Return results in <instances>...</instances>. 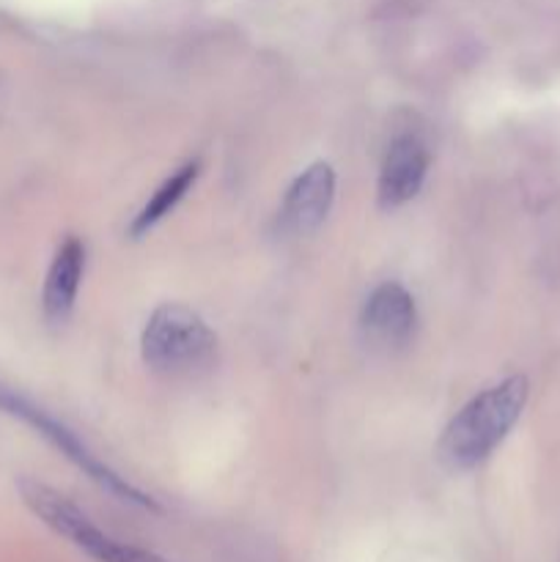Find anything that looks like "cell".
<instances>
[{
  "label": "cell",
  "instance_id": "cell-1",
  "mask_svg": "<svg viewBox=\"0 0 560 562\" xmlns=\"http://www.w3.org/2000/svg\"><path fill=\"white\" fill-rule=\"evenodd\" d=\"M525 404V376H508L478 393L443 431L437 448L439 461L453 472H467L483 464L516 426Z\"/></svg>",
  "mask_w": 560,
  "mask_h": 562
},
{
  "label": "cell",
  "instance_id": "cell-2",
  "mask_svg": "<svg viewBox=\"0 0 560 562\" xmlns=\"http://www.w3.org/2000/svg\"><path fill=\"white\" fill-rule=\"evenodd\" d=\"M217 355V338L198 313L163 305L143 329V360L165 379H190L206 371Z\"/></svg>",
  "mask_w": 560,
  "mask_h": 562
},
{
  "label": "cell",
  "instance_id": "cell-3",
  "mask_svg": "<svg viewBox=\"0 0 560 562\" xmlns=\"http://www.w3.org/2000/svg\"><path fill=\"white\" fill-rule=\"evenodd\" d=\"M0 412H5V415H11V417H20L22 423H27L31 428H36V431L42 434V437L47 439L55 450H60V453H64L71 464L80 467V470L86 472L91 481H97L99 486L108 488V492L115 494L119 499H124V503H132V505H141V508L159 510V505L154 503L148 494H143L141 488H135L132 483H126V477H121L119 472L110 470L104 461H99L97 456L86 448V442H82V439L77 437L69 426H64L60 420H55L47 409L36 406L31 398L20 395L16 390L5 387V384H0Z\"/></svg>",
  "mask_w": 560,
  "mask_h": 562
},
{
  "label": "cell",
  "instance_id": "cell-4",
  "mask_svg": "<svg viewBox=\"0 0 560 562\" xmlns=\"http://www.w3.org/2000/svg\"><path fill=\"white\" fill-rule=\"evenodd\" d=\"M20 494L22 503H25L44 525L53 527L58 536H64L66 541L75 543L77 549L91 554L93 560L108 562V554L113 552L115 547V538H110L108 532L99 530L71 499H66L64 494H58L55 488L44 486V483L38 481H20Z\"/></svg>",
  "mask_w": 560,
  "mask_h": 562
},
{
  "label": "cell",
  "instance_id": "cell-5",
  "mask_svg": "<svg viewBox=\"0 0 560 562\" xmlns=\"http://www.w3.org/2000/svg\"><path fill=\"white\" fill-rule=\"evenodd\" d=\"M417 307L410 291L399 283H382L373 289L362 307V329L373 346L399 349L415 335Z\"/></svg>",
  "mask_w": 560,
  "mask_h": 562
},
{
  "label": "cell",
  "instance_id": "cell-6",
  "mask_svg": "<svg viewBox=\"0 0 560 562\" xmlns=\"http://www.w3.org/2000/svg\"><path fill=\"white\" fill-rule=\"evenodd\" d=\"M335 198V173L327 162L302 170L285 190L280 206V223L291 234H313L327 220Z\"/></svg>",
  "mask_w": 560,
  "mask_h": 562
},
{
  "label": "cell",
  "instance_id": "cell-7",
  "mask_svg": "<svg viewBox=\"0 0 560 562\" xmlns=\"http://www.w3.org/2000/svg\"><path fill=\"white\" fill-rule=\"evenodd\" d=\"M428 170V151L415 135L395 137L379 170V206L399 209L421 192Z\"/></svg>",
  "mask_w": 560,
  "mask_h": 562
},
{
  "label": "cell",
  "instance_id": "cell-8",
  "mask_svg": "<svg viewBox=\"0 0 560 562\" xmlns=\"http://www.w3.org/2000/svg\"><path fill=\"white\" fill-rule=\"evenodd\" d=\"M82 267H86V247L80 239L69 236L55 252L49 263L47 280H44V316L49 324H64L75 307L77 291H80Z\"/></svg>",
  "mask_w": 560,
  "mask_h": 562
},
{
  "label": "cell",
  "instance_id": "cell-9",
  "mask_svg": "<svg viewBox=\"0 0 560 562\" xmlns=\"http://www.w3.org/2000/svg\"><path fill=\"white\" fill-rule=\"evenodd\" d=\"M195 179H198V162L181 165V168L176 170L170 179H165L163 184H159V190L154 192L152 198H148V203L141 209V214L135 217V223L130 225V234L132 236H143L146 231H152L154 225H157L159 220L165 217V214L173 212L176 203L184 198V192L190 190L192 181H195Z\"/></svg>",
  "mask_w": 560,
  "mask_h": 562
},
{
  "label": "cell",
  "instance_id": "cell-10",
  "mask_svg": "<svg viewBox=\"0 0 560 562\" xmlns=\"http://www.w3.org/2000/svg\"><path fill=\"white\" fill-rule=\"evenodd\" d=\"M110 562H168V560L157 558V554L146 552V549H141V547H132V543H121L119 541L113 560H110Z\"/></svg>",
  "mask_w": 560,
  "mask_h": 562
}]
</instances>
